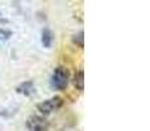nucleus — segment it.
Masks as SVG:
<instances>
[{
  "mask_svg": "<svg viewBox=\"0 0 150 131\" xmlns=\"http://www.w3.org/2000/svg\"><path fill=\"white\" fill-rule=\"evenodd\" d=\"M62 106H63V98L59 97V96H55V97H52L49 100H45L42 102L37 104V110L42 116H49L53 111L59 110Z\"/></svg>",
  "mask_w": 150,
  "mask_h": 131,
  "instance_id": "nucleus-2",
  "label": "nucleus"
},
{
  "mask_svg": "<svg viewBox=\"0 0 150 131\" xmlns=\"http://www.w3.org/2000/svg\"><path fill=\"white\" fill-rule=\"evenodd\" d=\"M53 42H54V33L50 30L49 28H44L41 32V43L44 47L49 49L52 47Z\"/></svg>",
  "mask_w": 150,
  "mask_h": 131,
  "instance_id": "nucleus-5",
  "label": "nucleus"
},
{
  "mask_svg": "<svg viewBox=\"0 0 150 131\" xmlns=\"http://www.w3.org/2000/svg\"><path fill=\"white\" fill-rule=\"evenodd\" d=\"M29 131H49L50 123L44 116H29L25 122Z\"/></svg>",
  "mask_w": 150,
  "mask_h": 131,
  "instance_id": "nucleus-3",
  "label": "nucleus"
},
{
  "mask_svg": "<svg viewBox=\"0 0 150 131\" xmlns=\"http://www.w3.org/2000/svg\"><path fill=\"white\" fill-rule=\"evenodd\" d=\"M73 83H74V87L76 88L78 90L82 92L84 89V71L83 69H79L74 74V79H73Z\"/></svg>",
  "mask_w": 150,
  "mask_h": 131,
  "instance_id": "nucleus-6",
  "label": "nucleus"
},
{
  "mask_svg": "<svg viewBox=\"0 0 150 131\" xmlns=\"http://www.w3.org/2000/svg\"><path fill=\"white\" fill-rule=\"evenodd\" d=\"M16 92H17L18 95L26 96V97H29V96L34 95V93H36L34 83L30 81V80H28V81H23L21 84H18L17 87H16Z\"/></svg>",
  "mask_w": 150,
  "mask_h": 131,
  "instance_id": "nucleus-4",
  "label": "nucleus"
},
{
  "mask_svg": "<svg viewBox=\"0 0 150 131\" xmlns=\"http://www.w3.org/2000/svg\"><path fill=\"white\" fill-rule=\"evenodd\" d=\"M12 37V32L7 29H0V41H7Z\"/></svg>",
  "mask_w": 150,
  "mask_h": 131,
  "instance_id": "nucleus-8",
  "label": "nucleus"
},
{
  "mask_svg": "<svg viewBox=\"0 0 150 131\" xmlns=\"http://www.w3.org/2000/svg\"><path fill=\"white\" fill-rule=\"evenodd\" d=\"M73 42H74V45H76L78 47L83 49V47H84V32L80 30L78 34H75V36L73 37Z\"/></svg>",
  "mask_w": 150,
  "mask_h": 131,
  "instance_id": "nucleus-7",
  "label": "nucleus"
},
{
  "mask_svg": "<svg viewBox=\"0 0 150 131\" xmlns=\"http://www.w3.org/2000/svg\"><path fill=\"white\" fill-rule=\"evenodd\" d=\"M70 74L66 67L58 66L54 68L52 76H50V87L54 90H65L69 85Z\"/></svg>",
  "mask_w": 150,
  "mask_h": 131,
  "instance_id": "nucleus-1",
  "label": "nucleus"
}]
</instances>
